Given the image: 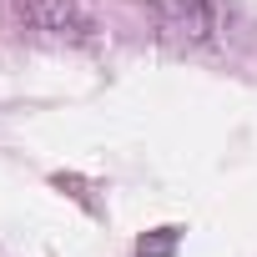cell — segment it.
Returning <instances> with one entry per match:
<instances>
[{
	"instance_id": "1",
	"label": "cell",
	"mask_w": 257,
	"mask_h": 257,
	"mask_svg": "<svg viewBox=\"0 0 257 257\" xmlns=\"http://www.w3.org/2000/svg\"><path fill=\"white\" fill-rule=\"evenodd\" d=\"M172 242H177V237H172V232H162L157 242H142V257H167V252H172Z\"/></svg>"
}]
</instances>
